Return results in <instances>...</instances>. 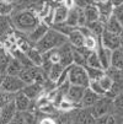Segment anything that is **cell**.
<instances>
[{"label":"cell","mask_w":123,"mask_h":124,"mask_svg":"<svg viewBox=\"0 0 123 124\" xmlns=\"http://www.w3.org/2000/svg\"><path fill=\"white\" fill-rule=\"evenodd\" d=\"M113 15H115V17L119 21V23H121V25H122V27H123V4L115 6Z\"/></svg>","instance_id":"cell-38"},{"label":"cell","mask_w":123,"mask_h":124,"mask_svg":"<svg viewBox=\"0 0 123 124\" xmlns=\"http://www.w3.org/2000/svg\"><path fill=\"white\" fill-rule=\"evenodd\" d=\"M3 78L4 75H0V90H1V86H3Z\"/></svg>","instance_id":"cell-42"},{"label":"cell","mask_w":123,"mask_h":124,"mask_svg":"<svg viewBox=\"0 0 123 124\" xmlns=\"http://www.w3.org/2000/svg\"><path fill=\"white\" fill-rule=\"evenodd\" d=\"M89 109L95 118L111 113L113 112V100L110 98L108 96H101Z\"/></svg>","instance_id":"cell-4"},{"label":"cell","mask_w":123,"mask_h":124,"mask_svg":"<svg viewBox=\"0 0 123 124\" xmlns=\"http://www.w3.org/2000/svg\"><path fill=\"white\" fill-rule=\"evenodd\" d=\"M26 84L20 79V76H12V75H4L3 78V86L1 90L11 92V93H19L24 90Z\"/></svg>","instance_id":"cell-5"},{"label":"cell","mask_w":123,"mask_h":124,"mask_svg":"<svg viewBox=\"0 0 123 124\" xmlns=\"http://www.w3.org/2000/svg\"><path fill=\"white\" fill-rule=\"evenodd\" d=\"M73 123L74 124H94L95 117L91 114L89 108H80L76 107L72 111Z\"/></svg>","instance_id":"cell-6"},{"label":"cell","mask_w":123,"mask_h":124,"mask_svg":"<svg viewBox=\"0 0 123 124\" xmlns=\"http://www.w3.org/2000/svg\"><path fill=\"white\" fill-rule=\"evenodd\" d=\"M90 88V90H92L95 93L100 95V96H105V91L102 90V87L98 82V80H94V81H90L89 82V86H87Z\"/></svg>","instance_id":"cell-37"},{"label":"cell","mask_w":123,"mask_h":124,"mask_svg":"<svg viewBox=\"0 0 123 124\" xmlns=\"http://www.w3.org/2000/svg\"><path fill=\"white\" fill-rule=\"evenodd\" d=\"M24 69V65L17 60L16 58H11L6 70H5V74L4 75H12V76H19L20 73H21V70Z\"/></svg>","instance_id":"cell-22"},{"label":"cell","mask_w":123,"mask_h":124,"mask_svg":"<svg viewBox=\"0 0 123 124\" xmlns=\"http://www.w3.org/2000/svg\"><path fill=\"white\" fill-rule=\"evenodd\" d=\"M66 42H68L66 36H64L63 33H60L56 28L49 27V30L46 32V34L33 47H36L41 53H44V52H48L50 49L59 48Z\"/></svg>","instance_id":"cell-2"},{"label":"cell","mask_w":123,"mask_h":124,"mask_svg":"<svg viewBox=\"0 0 123 124\" xmlns=\"http://www.w3.org/2000/svg\"><path fill=\"white\" fill-rule=\"evenodd\" d=\"M82 10H84V16H85L86 25H89L91 22H95V21H98L100 20V11H98L96 4L89 5V6L84 8Z\"/></svg>","instance_id":"cell-18"},{"label":"cell","mask_w":123,"mask_h":124,"mask_svg":"<svg viewBox=\"0 0 123 124\" xmlns=\"http://www.w3.org/2000/svg\"><path fill=\"white\" fill-rule=\"evenodd\" d=\"M49 27L50 26H48L46 22H43V21H41L36 27H34L28 34H27V39H28V42L32 44V46H34L36 44L44 34H46V32L49 30Z\"/></svg>","instance_id":"cell-9"},{"label":"cell","mask_w":123,"mask_h":124,"mask_svg":"<svg viewBox=\"0 0 123 124\" xmlns=\"http://www.w3.org/2000/svg\"><path fill=\"white\" fill-rule=\"evenodd\" d=\"M15 10L14 4L6 1V0H0V15H5V16H10Z\"/></svg>","instance_id":"cell-35"},{"label":"cell","mask_w":123,"mask_h":124,"mask_svg":"<svg viewBox=\"0 0 123 124\" xmlns=\"http://www.w3.org/2000/svg\"><path fill=\"white\" fill-rule=\"evenodd\" d=\"M65 69H66V68L62 66L59 63H54V64H52V65H50L49 70L47 71V76H48V79H49L50 81H53L54 84H57L58 79L60 78L62 73L64 71ZM56 86H57V85H56Z\"/></svg>","instance_id":"cell-21"},{"label":"cell","mask_w":123,"mask_h":124,"mask_svg":"<svg viewBox=\"0 0 123 124\" xmlns=\"http://www.w3.org/2000/svg\"><path fill=\"white\" fill-rule=\"evenodd\" d=\"M94 124H121V120L113 112H111L105 116H101L98 118H95Z\"/></svg>","instance_id":"cell-27"},{"label":"cell","mask_w":123,"mask_h":124,"mask_svg":"<svg viewBox=\"0 0 123 124\" xmlns=\"http://www.w3.org/2000/svg\"><path fill=\"white\" fill-rule=\"evenodd\" d=\"M38 124H57V120L53 117H44V118L40 119Z\"/></svg>","instance_id":"cell-40"},{"label":"cell","mask_w":123,"mask_h":124,"mask_svg":"<svg viewBox=\"0 0 123 124\" xmlns=\"http://www.w3.org/2000/svg\"><path fill=\"white\" fill-rule=\"evenodd\" d=\"M105 28H106V31L112 32V33H116V34H121V32L123 31L122 25L119 23V21L115 17V15L110 16L108 20L105 22Z\"/></svg>","instance_id":"cell-23"},{"label":"cell","mask_w":123,"mask_h":124,"mask_svg":"<svg viewBox=\"0 0 123 124\" xmlns=\"http://www.w3.org/2000/svg\"><path fill=\"white\" fill-rule=\"evenodd\" d=\"M26 55L28 57V59L31 60V63L34 65V66H42V63H43V55H42V53L36 48V47H30L26 52Z\"/></svg>","instance_id":"cell-19"},{"label":"cell","mask_w":123,"mask_h":124,"mask_svg":"<svg viewBox=\"0 0 123 124\" xmlns=\"http://www.w3.org/2000/svg\"><path fill=\"white\" fill-rule=\"evenodd\" d=\"M122 124H123V123H122Z\"/></svg>","instance_id":"cell-46"},{"label":"cell","mask_w":123,"mask_h":124,"mask_svg":"<svg viewBox=\"0 0 123 124\" xmlns=\"http://www.w3.org/2000/svg\"><path fill=\"white\" fill-rule=\"evenodd\" d=\"M96 6L100 11V21L105 23L108 20V17L113 15L115 5L111 3V0H105V1L96 3Z\"/></svg>","instance_id":"cell-11"},{"label":"cell","mask_w":123,"mask_h":124,"mask_svg":"<svg viewBox=\"0 0 123 124\" xmlns=\"http://www.w3.org/2000/svg\"><path fill=\"white\" fill-rule=\"evenodd\" d=\"M113 113L119 118L122 124L123 123V90L113 98Z\"/></svg>","instance_id":"cell-25"},{"label":"cell","mask_w":123,"mask_h":124,"mask_svg":"<svg viewBox=\"0 0 123 124\" xmlns=\"http://www.w3.org/2000/svg\"><path fill=\"white\" fill-rule=\"evenodd\" d=\"M100 97H101L100 95L95 93L92 90H90L89 87H86L85 88V92L82 95V98H81V101H80L78 107H80V108H90Z\"/></svg>","instance_id":"cell-16"},{"label":"cell","mask_w":123,"mask_h":124,"mask_svg":"<svg viewBox=\"0 0 123 124\" xmlns=\"http://www.w3.org/2000/svg\"><path fill=\"white\" fill-rule=\"evenodd\" d=\"M43 85L42 84H38V82H32V84H28L24 87L22 92L32 101H36L38 97H41L42 92H43Z\"/></svg>","instance_id":"cell-13"},{"label":"cell","mask_w":123,"mask_h":124,"mask_svg":"<svg viewBox=\"0 0 123 124\" xmlns=\"http://www.w3.org/2000/svg\"><path fill=\"white\" fill-rule=\"evenodd\" d=\"M11 20L14 27L25 34H28L41 22L37 11H34L33 9L15 10L11 14Z\"/></svg>","instance_id":"cell-1"},{"label":"cell","mask_w":123,"mask_h":124,"mask_svg":"<svg viewBox=\"0 0 123 124\" xmlns=\"http://www.w3.org/2000/svg\"><path fill=\"white\" fill-rule=\"evenodd\" d=\"M100 44V38L96 37L94 33L89 34V36L85 37V41H84V47L89 50H96V48L98 47Z\"/></svg>","instance_id":"cell-30"},{"label":"cell","mask_w":123,"mask_h":124,"mask_svg":"<svg viewBox=\"0 0 123 124\" xmlns=\"http://www.w3.org/2000/svg\"><path fill=\"white\" fill-rule=\"evenodd\" d=\"M15 106L16 109L19 112H25V111H32L31 109V104H32V100H30L22 91H20L19 93L15 95Z\"/></svg>","instance_id":"cell-15"},{"label":"cell","mask_w":123,"mask_h":124,"mask_svg":"<svg viewBox=\"0 0 123 124\" xmlns=\"http://www.w3.org/2000/svg\"><path fill=\"white\" fill-rule=\"evenodd\" d=\"M111 66L123 70V47H119V48L112 50Z\"/></svg>","instance_id":"cell-24"},{"label":"cell","mask_w":123,"mask_h":124,"mask_svg":"<svg viewBox=\"0 0 123 124\" xmlns=\"http://www.w3.org/2000/svg\"><path fill=\"white\" fill-rule=\"evenodd\" d=\"M100 44L110 50H115V49L119 48L121 47L119 34H116V33H112V32H108L105 30L100 37Z\"/></svg>","instance_id":"cell-7"},{"label":"cell","mask_w":123,"mask_h":124,"mask_svg":"<svg viewBox=\"0 0 123 124\" xmlns=\"http://www.w3.org/2000/svg\"><path fill=\"white\" fill-rule=\"evenodd\" d=\"M14 100H15V93L0 90V108H3V107H5L6 104L14 102Z\"/></svg>","instance_id":"cell-34"},{"label":"cell","mask_w":123,"mask_h":124,"mask_svg":"<svg viewBox=\"0 0 123 124\" xmlns=\"http://www.w3.org/2000/svg\"><path fill=\"white\" fill-rule=\"evenodd\" d=\"M9 124H25V118H24V113L22 112H19L15 114L14 119L9 123Z\"/></svg>","instance_id":"cell-39"},{"label":"cell","mask_w":123,"mask_h":124,"mask_svg":"<svg viewBox=\"0 0 123 124\" xmlns=\"http://www.w3.org/2000/svg\"><path fill=\"white\" fill-rule=\"evenodd\" d=\"M85 88L86 87L78 86V85H69V88H68V92H66L65 97L72 102L75 107H78L81 98H82V95L85 92Z\"/></svg>","instance_id":"cell-10"},{"label":"cell","mask_w":123,"mask_h":124,"mask_svg":"<svg viewBox=\"0 0 123 124\" xmlns=\"http://www.w3.org/2000/svg\"><path fill=\"white\" fill-rule=\"evenodd\" d=\"M14 27L11 16L0 15V36H5L10 33V30Z\"/></svg>","instance_id":"cell-26"},{"label":"cell","mask_w":123,"mask_h":124,"mask_svg":"<svg viewBox=\"0 0 123 124\" xmlns=\"http://www.w3.org/2000/svg\"><path fill=\"white\" fill-rule=\"evenodd\" d=\"M68 81L70 85H78L82 87L89 86V76H87L86 69L82 65L72 64L68 69Z\"/></svg>","instance_id":"cell-3"},{"label":"cell","mask_w":123,"mask_h":124,"mask_svg":"<svg viewBox=\"0 0 123 124\" xmlns=\"http://www.w3.org/2000/svg\"><path fill=\"white\" fill-rule=\"evenodd\" d=\"M16 113H17V109H16L15 102H11L6 104L5 107L0 108V124H9L14 119Z\"/></svg>","instance_id":"cell-12"},{"label":"cell","mask_w":123,"mask_h":124,"mask_svg":"<svg viewBox=\"0 0 123 124\" xmlns=\"http://www.w3.org/2000/svg\"><path fill=\"white\" fill-rule=\"evenodd\" d=\"M69 14V9L65 8L63 4H59L54 10H53V19H52V26L64 23L66 21V17Z\"/></svg>","instance_id":"cell-17"},{"label":"cell","mask_w":123,"mask_h":124,"mask_svg":"<svg viewBox=\"0 0 123 124\" xmlns=\"http://www.w3.org/2000/svg\"><path fill=\"white\" fill-rule=\"evenodd\" d=\"M59 49V64L64 68H69L74 63L73 60V46L69 42L64 43Z\"/></svg>","instance_id":"cell-8"},{"label":"cell","mask_w":123,"mask_h":124,"mask_svg":"<svg viewBox=\"0 0 123 124\" xmlns=\"http://www.w3.org/2000/svg\"><path fill=\"white\" fill-rule=\"evenodd\" d=\"M87 27L90 28V31L95 34L96 37H101V34L103 33V31L106 30L105 28V23L103 22H101L100 20L98 21H95V22H91V23H89V25H86Z\"/></svg>","instance_id":"cell-33"},{"label":"cell","mask_w":123,"mask_h":124,"mask_svg":"<svg viewBox=\"0 0 123 124\" xmlns=\"http://www.w3.org/2000/svg\"><path fill=\"white\" fill-rule=\"evenodd\" d=\"M85 66L102 69V66H101V63H100V59H98V55H97L96 50H91V52L89 53V55L86 57V64H85Z\"/></svg>","instance_id":"cell-31"},{"label":"cell","mask_w":123,"mask_h":124,"mask_svg":"<svg viewBox=\"0 0 123 124\" xmlns=\"http://www.w3.org/2000/svg\"><path fill=\"white\" fill-rule=\"evenodd\" d=\"M57 124H74L73 123V114L70 112H62L58 117H56Z\"/></svg>","instance_id":"cell-36"},{"label":"cell","mask_w":123,"mask_h":124,"mask_svg":"<svg viewBox=\"0 0 123 124\" xmlns=\"http://www.w3.org/2000/svg\"><path fill=\"white\" fill-rule=\"evenodd\" d=\"M0 75H3V74H1V73H0Z\"/></svg>","instance_id":"cell-45"},{"label":"cell","mask_w":123,"mask_h":124,"mask_svg":"<svg viewBox=\"0 0 123 124\" xmlns=\"http://www.w3.org/2000/svg\"><path fill=\"white\" fill-rule=\"evenodd\" d=\"M11 58H12V55L10 54V53H8L6 49L0 48V73H1L3 75L5 74V70H6Z\"/></svg>","instance_id":"cell-28"},{"label":"cell","mask_w":123,"mask_h":124,"mask_svg":"<svg viewBox=\"0 0 123 124\" xmlns=\"http://www.w3.org/2000/svg\"><path fill=\"white\" fill-rule=\"evenodd\" d=\"M111 3H112L115 6H117V5H121V4H123V0H111Z\"/></svg>","instance_id":"cell-41"},{"label":"cell","mask_w":123,"mask_h":124,"mask_svg":"<svg viewBox=\"0 0 123 124\" xmlns=\"http://www.w3.org/2000/svg\"><path fill=\"white\" fill-rule=\"evenodd\" d=\"M98 1H105V0H95V3H98Z\"/></svg>","instance_id":"cell-44"},{"label":"cell","mask_w":123,"mask_h":124,"mask_svg":"<svg viewBox=\"0 0 123 124\" xmlns=\"http://www.w3.org/2000/svg\"><path fill=\"white\" fill-rule=\"evenodd\" d=\"M84 36H82V33L80 32L79 27L78 28H74L72 32H70V34L68 36V42L72 44L73 47L75 48H79V47H82L84 46Z\"/></svg>","instance_id":"cell-20"},{"label":"cell","mask_w":123,"mask_h":124,"mask_svg":"<svg viewBox=\"0 0 123 124\" xmlns=\"http://www.w3.org/2000/svg\"><path fill=\"white\" fill-rule=\"evenodd\" d=\"M85 69H86V73H87V76H89V80H90V81L98 80L105 73H106V70L98 69V68H89V66H85Z\"/></svg>","instance_id":"cell-32"},{"label":"cell","mask_w":123,"mask_h":124,"mask_svg":"<svg viewBox=\"0 0 123 124\" xmlns=\"http://www.w3.org/2000/svg\"><path fill=\"white\" fill-rule=\"evenodd\" d=\"M6 1H9V3H11V4H14V5H15L17 1H19V0H6Z\"/></svg>","instance_id":"cell-43"},{"label":"cell","mask_w":123,"mask_h":124,"mask_svg":"<svg viewBox=\"0 0 123 124\" xmlns=\"http://www.w3.org/2000/svg\"><path fill=\"white\" fill-rule=\"evenodd\" d=\"M98 82H100V85H101V87H102V90L105 91V95H106L107 92H110V90L112 88V86H113V84H115L113 79H112L107 73H105V74L98 79Z\"/></svg>","instance_id":"cell-29"},{"label":"cell","mask_w":123,"mask_h":124,"mask_svg":"<svg viewBox=\"0 0 123 124\" xmlns=\"http://www.w3.org/2000/svg\"><path fill=\"white\" fill-rule=\"evenodd\" d=\"M96 53L98 55L101 66L103 70H107L108 68H111V57H112V50L105 48L103 46L98 44V47L96 48Z\"/></svg>","instance_id":"cell-14"}]
</instances>
